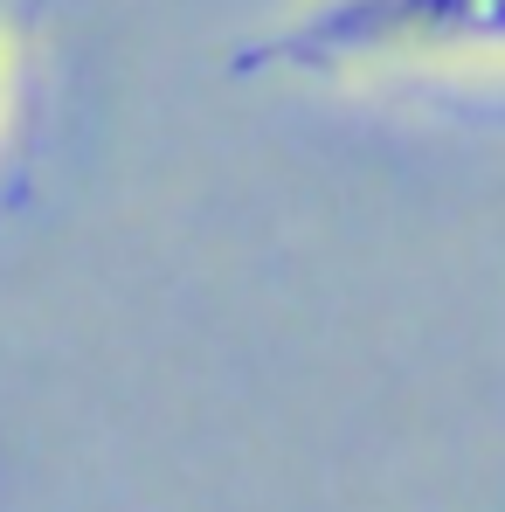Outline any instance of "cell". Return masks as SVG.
<instances>
[{
	"mask_svg": "<svg viewBox=\"0 0 505 512\" xmlns=\"http://www.w3.org/2000/svg\"><path fill=\"white\" fill-rule=\"evenodd\" d=\"M256 56L326 84L505 70V0H298Z\"/></svg>",
	"mask_w": 505,
	"mask_h": 512,
	"instance_id": "cell-1",
	"label": "cell"
},
{
	"mask_svg": "<svg viewBox=\"0 0 505 512\" xmlns=\"http://www.w3.org/2000/svg\"><path fill=\"white\" fill-rule=\"evenodd\" d=\"M0 97H7V7H0Z\"/></svg>",
	"mask_w": 505,
	"mask_h": 512,
	"instance_id": "cell-2",
	"label": "cell"
}]
</instances>
